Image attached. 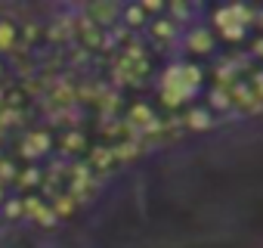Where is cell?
<instances>
[{
    "instance_id": "cell-3",
    "label": "cell",
    "mask_w": 263,
    "mask_h": 248,
    "mask_svg": "<svg viewBox=\"0 0 263 248\" xmlns=\"http://www.w3.org/2000/svg\"><path fill=\"white\" fill-rule=\"evenodd\" d=\"M0 102H4V90H0Z\"/></svg>"
},
{
    "instance_id": "cell-1",
    "label": "cell",
    "mask_w": 263,
    "mask_h": 248,
    "mask_svg": "<svg viewBox=\"0 0 263 248\" xmlns=\"http://www.w3.org/2000/svg\"><path fill=\"white\" fill-rule=\"evenodd\" d=\"M90 13H93V19H96V22L108 25L121 10H118V4H93V7H90Z\"/></svg>"
},
{
    "instance_id": "cell-2",
    "label": "cell",
    "mask_w": 263,
    "mask_h": 248,
    "mask_svg": "<svg viewBox=\"0 0 263 248\" xmlns=\"http://www.w3.org/2000/svg\"><path fill=\"white\" fill-rule=\"evenodd\" d=\"M13 38H16L13 25H10V22H0V47H10V44H13Z\"/></svg>"
}]
</instances>
